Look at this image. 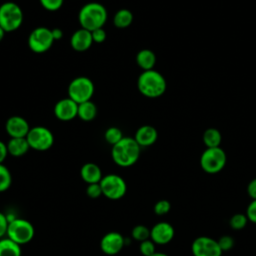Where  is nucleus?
<instances>
[{
    "label": "nucleus",
    "mask_w": 256,
    "mask_h": 256,
    "mask_svg": "<svg viewBox=\"0 0 256 256\" xmlns=\"http://www.w3.org/2000/svg\"><path fill=\"white\" fill-rule=\"evenodd\" d=\"M141 153V147L134 138L124 136L117 144L112 146L111 157L113 162L120 167H130L134 165Z\"/></svg>",
    "instance_id": "obj_1"
},
{
    "label": "nucleus",
    "mask_w": 256,
    "mask_h": 256,
    "mask_svg": "<svg viewBox=\"0 0 256 256\" xmlns=\"http://www.w3.org/2000/svg\"><path fill=\"white\" fill-rule=\"evenodd\" d=\"M108 18L106 7L99 2H89L82 6L78 13V21L81 28L90 32L103 28Z\"/></svg>",
    "instance_id": "obj_2"
},
{
    "label": "nucleus",
    "mask_w": 256,
    "mask_h": 256,
    "mask_svg": "<svg viewBox=\"0 0 256 256\" xmlns=\"http://www.w3.org/2000/svg\"><path fill=\"white\" fill-rule=\"evenodd\" d=\"M137 88L139 92L148 98H158L162 96L167 88L164 76L152 69L143 71L137 80Z\"/></svg>",
    "instance_id": "obj_3"
},
{
    "label": "nucleus",
    "mask_w": 256,
    "mask_h": 256,
    "mask_svg": "<svg viewBox=\"0 0 256 256\" xmlns=\"http://www.w3.org/2000/svg\"><path fill=\"white\" fill-rule=\"evenodd\" d=\"M23 20V11L17 3L7 1L0 5V26L6 33L18 30Z\"/></svg>",
    "instance_id": "obj_4"
},
{
    "label": "nucleus",
    "mask_w": 256,
    "mask_h": 256,
    "mask_svg": "<svg viewBox=\"0 0 256 256\" xmlns=\"http://www.w3.org/2000/svg\"><path fill=\"white\" fill-rule=\"evenodd\" d=\"M35 234L33 224L23 218H13L9 221L7 237L15 243L21 245L29 243Z\"/></svg>",
    "instance_id": "obj_5"
},
{
    "label": "nucleus",
    "mask_w": 256,
    "mask_h": 256,
    "mask_svg": "<svg viewBox=\"0 0 256 256\" xmlns=\"http://www.w3.org/2000/svg\"><path fill=\"white\" fill-rule=\"evenodd\" d=\"M94 91L93 81L86 76H78L68 85V97L77 104L90 101Z\"/></svg>",
    "instance_id": "obj_6"
},
{
    "label": "nucleus",
    "mask_w": 256,
    "mask_h": 256,
    "mask_svg": "<svg viewBox=\"0 0 256 256\" xmlns=\"http://www.w3.org/2000/svg\"><path fill=\"white\" fill-rule=\"evenodd\" d=\"M226 161V153L221 147L206 148L200 156V166L209 174L220 172L225 167Z\"/></svg>",
    "instance_id": "obj_7"
},
{
    "label": "nucleus",
    "mask_w": 256,
    "mask_h": 256,
    "mask_svg": "<svg viewBox=\"0 0 256 256\" xmlns=\"http://www.w3.org/2000/svg\"><path fill=\"white\" fill-rule=\"evenodd\" d=\"M102 194L110 200H119L127 192V184L124 178L118 174L104 175L100 181Z\"/></svg>",
    "instance_id": "obj_8"
},
{
    "label": "nucleus",
    "mask_w": 256,
    "mask_h": 256,
    "mask_svg": "<svg viewBox=\"0 0 256 256\" xmlns=\"http://www.w3.org/2000/svg\"><path fill=\"white\" fill-rule=\"evenodd\" d=\"M54 38L52 36L51 29L47 27H37L31 31L28 36V47L29 49L36 53L42 54L47 52L54 43Z\"/></svg>",
    "instance_id": "obj_9"
},
{
    "label": "nucleus",
    "mask_w": 256,
    "mask_h": 256,
    "mask_svg": "<svg viewBox=\"0 0 256 256\" xmlns=\"http://www.w3.org/2000/svg\"><path fill=\"white\" fill-rule=\"evenodd\" d=\"M26 139L30 149L36 151H47L54 144V135L50 129L44 126L30 128Z\"/></svg>",
    "instance_id": "obj_10"
},
{
    "label": "nucleus",
    "mask_w": 256,
    "mask_h": 256,
    "mask_svg": "<svg viewBox=\"0 0 256 256\" xmlns=\"http://www.w3.org/2000/svg\"><path fill=\"white\" fill-rule=\"evenodd\" d=\"M191 250L194 256H221L222 254L217 240L208 236L197 237L191 245Z\"/></svg>",
    "instance_id": "obj_11"
},
{
    "label": "nucleus",
    "mask_w": 256,
    "mask_h": 256,
    "mask_svg": "<svg viewBox=\"0 0 256 256\" xmlns=\"http://www.w3.org/2000/svg\"><path fill=\"white\" fill-rule=\"evenodd\" d=\"M126 239L116 231L106 233L100 240V249L106 255H116L125 246Z\"/></svg>",
    "instance_id": "obj_12"
},
{
    "label": "nucleus",
    "mask_w": 256,
    "mask_h": 256,
    "mask_svg": "<svg viewBox=\"0 0 256 256\" xmlns=\"http://www.w3.org/2000/svg\"><path fill=\"white\" fill-rule=\"evenodd\" d=\"M30 128L28 121L18 115L9 117L5 123V130L10 138H24L27 136Z\"/></svg>",
    "instance_id": "obj_13"
},
{
    "label": "nucleus",
    "mask_w": 256,
    "mask_h": 256,
    "mask_svg": "<svg viewBox=\"0 0 256 256\" xmlns=\"http://www.w3.org/2000/svg\"><path fill=\"white\" fill-rule=\"evenodd\" d=\"M53 112L58 120L70 121L77 117L78 104L69 97L63 98L55 104Z\"/></svg>",
    "instance_id": "obj_14"
},
{
    "label": "nucleus",
    "mask_w": 256,
    "mask_h": 256,
    "mask_svg": "<svg viewBox=\"0 0 256 256\" xmlns=\"http://www.w3.org/2000/svg\"><path fill=\"white\" fill-rule=\"evenodd\" d=\"M175 231L173 226L165 221L156 223L150 229V239L159 245H165L169 243L174 237Z\"/></svg>",
    "instance_id": "obj_15"
},
{
    "label": "nucleus",
    "mask_w": 256,
    "mask_h": 256,
    "mask_svg": "<svg viewBox=\"0 0 256 256\" xmlns=\"http://www.w3.org/2000/svg\"><path fill=\"white\" fill-rule=\"evenodd\" d=\"M93 43L91 32L84 28L76 30L70 38V45L72 49L77 52L87 51Z\"/></svg>",
    "instance_id": "obj_16"
},
{
    "label": "nucleus",
    "mask_w": 256,
    "mask_h": 256,
    "mask_svg": "<svg viewBox=\"0 0 256 256\" xmlns=\"http://www.w3.org/2000/svg\"><path fill=\"white\" fill-rule=\"evenodd\" d=\"M133 138L140 147H148L157 141L158 132L151 125H142L137 129Z\"/></svg>",
    "instance_id": "obj_17"
},
{
    "label": "nucleus",
    "mask_w": 256,
    "mask_h": 256,
    "mask_svg": "<svg viewBox=\"0 0 256 256\" xmlns=\"http://www.w3.org/2000/svg\"><path fill=\"white\" fill-rule=\"evenodd\" d=\"M80 176L81 179L87 184L93 183H100L103 174L101 168L92 162L85 163L80 169Z\"/></svg>",
    "instance_id": "obj_18"
},
{
    "label": "nucleus",
    "mask_w": 256,
    "mask_h": 256,
    "mask_svg": "<svg viewBox=\"0 0 256 256\" xmlns=\"http://www.w3.org/2000/svg\"><path fill=\"white\" fill-rule=\"evenodd\" d=\"M7 148H8V153L11 156L21 157L29 151L30 146L28 144V141H27L26 137H24V138H10V140L7 143Z\"/></svg>",
    "instance_id": "obj_19"
},
{
    "label": "nucleus",
    "mask_w": 256,
    "mask_h": 256,
    "mask_svg": "<svg viewBox=\"0 0 256 256\" xmlns=\"http://www.w3.org/2000/svg\"><path fill=\"white\" fill-rule=\"evenodd\" d=\"M136 63L143 70H152L156 64V55L150 49H142L136 55Z\"/></svg>",
    "instance_id": "obj_20"
},
{
    "label": "nucleus",
    "mask_w": 256,
    "mask_h": 256,
    "mask_svg": "<svg viewBox=\"0 0 256 256\" xmlns=\"http://www.w3.org/2000/svg\"><path fill=\"white\" fill-rule=\"evenodd\" d=\"M21 246L8 237L0 239V256H21Z\"/></svg>",
    "instance_id": "obj_21"
},
{
    "label": "nucleus",
    "mask_w": 256,
    "mask_h": 256,
    "mask_svg": "<svg viewBox=\"0 0 256 256\" xmlns=\"http://www.w3.org/2000/svg\"><path fill=\"white\" fill-rule=\"evenodd\" d=\"M133 13L129 9L118 10L113 17V24L119 29H125L129 27L133 22Z\"/></svg>",
    "instance_id": "obj_22"
},
{
    "label": "nucleus",
    "mask_w": 256,
    "mask_h": 256,
    "mask_svg": "<svg viewBox=\"0 0 256 256\" xmlns=\"http://www.w3.org/2000/svg\"><path fill=\"white\" fill-rule=\"evenodd\" d=\"M97 115V107L90 100L83 103L78 104V113L77 117H79L83 121H92Z\"/></svg>",
    "instance_id": "obj_23"
},
{
    "label": "nucleus",
    "mask_w": 256,
    "mask_h": 256,
    "mask_svg": "<svg viewBox=\"0 0 256 256\" xmlns=\"http://www.w3.org/2000/svg\"><path fill=\"white\" fill-rule=\"evenodd\" d=\"M221 140V133L216 128H208L203 133V142L207 148L220 147Z\"/></svg>",
    "instance_id": "obj_24"
},
{
    "label": "nucleus",
    "mask_w": 256,
    "mask_h": 256,
    "mask_svg": "<svg viewBox=\"0 0 256 256\" xmlns=\"http://www.w3.org/2000/svg\"><path fill=\"white\" fill-rule=\"evenodd\" d=\"M123 133L122 131L115 126H111L108 129H106L105 133H104V139L105 141L110 144V145H115L117 144L122 138H123Z\"/></svg>",
    "instance_id": "obj_25"
},
{
    "label": "nucleus",
    "mask_w": 256,
    "mask_h": 256,
    "mask_svg": "<svg viewBox=\"0 0 256 256\" xmlns=\"http://www.w3.org/2000/svg\"><path fill=\"white\" fill-rule=\"evenodd\" d=\"M12 184V175L10 170L2 163L0 164V192H5Z\"/></svg>",
    "instance_id": "obj_26"
},
{
    "label": "nucleus",
    "mask_w": 256,
    "mask_h": 256,
    "mask_svg": "<svg viewBox=\"0 0 256 256\" xmlns=\"http://www.w3.org/2000/svg\"><path fill=\"white\" fill-rule=\"evenodd\" d=\"M131 236L134 240L138 242L145 241L147 239H150V229L145 225H136L131 231Z\"/></svg>",
    "instance_id": "obj_27"
},
{
    "label": "nucleus",
    "mask_w": 256,
    "mask_h": 256,
    "mask_svg": "<svg viewBox=\"0 0 256 256\" xmlns=\"http://www.w3.org/2000/svg\"><path fill=\"white\" fill-rule=\"evenodd\" d=\"M247 222H248V218L246 214L237 213L231 217L229 224H230V227L233 228L234 230H241L246 226Z\"/></svg>",
    "instance_id": "obj_28"
},
{
    "label": "nucleus",
    "mask_w": 256,
    "mask_h": 256,
    "mask_svg": "<svg viewBox=\"0 0 256 256\" xmlns=\"http://www.w3.org/2000/svg\"><path fill=\"white\" fill-rule=\"evenodd\" d=\"M139 251L143 256H151L156 252L155 243L151 239H147L145 241L140 242Z\"/></svg>",
    "instance_id": "obj_29"
},
{
    "label": "nucleus",
    "mask_w": 256,
    "mask_h": 256,
    "mask_svg": "<svg viewBox=\"0 0 256 256\" xmlns=\"http://www.w3.org/2000/svg\"><path fill=\"white\" fill-rule=\"evenodd\" d=\"M39 2L45 10L54 12L62 7L64 0H39Z\"/></svg>",
    "instance_id": "obj_30"
},
{
    "label": "nucleus",
    "mask_w": 256,
    "mask_h": 256,
    "mask_svg": "<svg viewBox=\"0 0 256 256\" xmlns=\"http://www.w3.org/2000/svg\"><path fill=\"white\" fill-rule=\"evenodd\" d=\"M170 209H171V204L168 200H165V199L157 201L154 205V212L159 216L167 214L170 211Z\"/></svg>",
    "instance_id": "obj_31"
},
{
    "label": "nucleus",
    "mask_w": 256,
    "mask_h": 256,
    "mask_svg": "<svg viewBox=\"0 0 256 256\" xmlns=\"http://www.w3.org/2000/svg\"><path fill=\"white\" fill-rule=\"evenodd\" d=\"M86 194L88 197L92 199H96L100 197L102 194V189L100 186V183H93V184H88L86 188Z\"/></svg>",
    "instance_id": "obj_32"
},
{
    "label": "nucleus",
    "mask_w": 256,
    "mask_h": 256,
    "mask_svg": "<svg viewBox=\"0 0 256 256\" xmlns=\"http://www.w3.org/2000/svg\"><path fill=\"white\" fill-rule=\"evenodd\" d=\"M217 242H218L219 247L221 248L222 252L223 251H229L234 246V239H233V237H231L229 235H224V236L220 237L217 240Z\"/></svg>",
    "instance_id": "obj_33"
},
{
    "label": "nucleus",
    "mask_w": 256,
    "mask_h": 256,
    "mask_svg": "<svg viewBox=\"0 0 256 256\" xmlns=\"http://www.w3.org/2000/svg\"><path fill=\"white\" fill-rule=\"evenodd\" d=\"M91 34H92V39L94 43H103L107 37L106 31L103 28L95 29L91 32Z\"/></svg>",
    "instance_id": "obj_34"
},
{
    "label": "nucleus",
    "mask_w": 256,
    "mask_h": 256,
    "mask_svg": "<svg viewBox=\"0 0 256 256\" xmlns=\"http://www.w3.org/2000/svg\"><path fill=\"white\" fill-rule=\"evenodd\" d=\"M9 225V218L4 213L0 212V239L4 238L5 235H7Z\"/></svg>",
    "instance_id": "obj_35"
},
{
    "label": "nucleus",
    "mask_w": 256,
    "mask_h": 256,
    "mask_svg": "<svg viewBox=\"0 0 256 256\" xmlns=\"http://www.w3.org/2000/svg\"><path fill=\"white\" fill-rule=\"evenodd\" d=\"M246 216L249 221L256 223V200H252L246 209Z\"/></svg>",
    "instance_id": "obj_36"
},
{
    "label": "nucleus",
    "mask_w": 256,
    "mask_h": 256,
    "mask_svg": "<svg viewBox=\"0 0 256 256\" xmlns=\"http://www.w3.org/2000/svg\"><path fill=\"white\" fill-rule=\"evenodd\" d=\"M247 193L252 200H256V178L249 182L247 186Z\"/></svg>",
    "instance_id": "obj_37"
},
{
    "label": "nucleus",
    "mask_w": 256,
    "mask_h": 256,
    "mask_svg": "<svg viewBox=\"0 0 256 256\" xmlns=\"http://www.w3.org/2000/svg\"><path fill=\"white\" fill-rule=\"evenodd\" d=\"M8 154L9 153H8L7 144L0 140V164H2L5 161V159L7 158Z\"/></svg>",
    "instance_id": "obj_38"
},
{
    "label": "nucleus",
    "mask_w": 256,
    "mask_h": 256,
    "mask_svg": "<svg viewBox=\"0 0 256 256\" xmlns=\"http://www.w3.org/2000/svg\"><path fill=\"white\" fill-rule=\"evenodd\" d=\"M51 32H52V36H53V38H54V40L56 41V40H60V39H62V37H63V31L60 29V28H53V29H51Z\"/></svg>",
    "instance_id": "obj_39"
},
{
    "label": "nucleus",
    "mask_w": 256,
    "mask_h": 256,
    "mask_svg": "<svg viewBox=\"0 0 256 256\" xmlns=\"http://www.w3.org/2000/svg\"><path fill=\"white\" fill-rule=\"evenodd\" d=\"M5 33H6V32H5V31H4V30L1 28V26H0V42H1V41L4 39Z\"/></svg>",
    "instance_id": "obj_40"
},
{
    "label": "nucleus",
    "mask_w": 256,
    "mask_h": 256,
    "mask_svg": "<svg viewBox=\"0 0 256 256\" xmlns=\"http://www.w3.org/2000/svg\"><path fill=\"white\" fill-rule=\"evenodd\" d=\"M151 256H169V255H167V254H165V253H163V252H155V253L152 254Z\"/></svg>",
    "instance_id": "obj_41"
}]
</instances>
